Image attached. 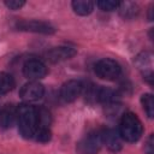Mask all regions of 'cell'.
<instances>
[{
    "mask_svg": "<svg viewBox=\"0 0 154 154\" xmlns=\"http://www.w3.org/2000/svg\"><path fill=\"white\" fill-rule=\"evenodd\" d=\"M119 14L124 18V19H132L135 18L140 8L135 2H130V1H124V2H119Z\"/></svg>",
    "mask_w": 154,
    "mask_h": 154,
    "instance_id": "cell-14",
    "label": "cell"
},
{
    "mask_svg": "<svg viewBox=\"0 0 154 154\" xmlns=\"http://www.w3.org/2000/svg\"><path fill=\"white\" fill-rule=\"evenodd\" d=\"M101 131H90L77 143V152L79 154H96L101 149Z\"/></svg>",
    "mask_w": 154,
    "mask_h": 154,
    "instance_id": "cell-4",
    "label": "cell"
},
{
    "mask_svg": "<svg viewBox=\"0 0 154 154\" xmlns=\"http://www.w3.org/2000/svg\"><path fill=\"white\" fill-rule=\"evenodd\" d=\"M36 111H37V129L38 128H49V125H51V114H49V112L45 107L36 108Z\"/></svg>",
    "mask_w": 154,
    "mask_h": 154,
    "instance_id": "cell-17",
    "label": "cell"
},
{
    "mask_svg": "<svg viewBox=\"0 0 154 154\" xmlns=\"http://www.w3.org/2000/svg\"><path fill=\"white\" fill-rule=\"evenodd\" d=\"M43 94H45V87L36 81L25 83L19 90V96L28 102L40 100L43 96Z\"/></svg>",
    "mask_w": 154,
    "mask_h": 154,
    "instance_id": "cell-8",
    "label": "cell"
},
{
    "mask_svg": "<svg viewBox=\"0 0 154 154\" xmlns=\"http://www.w3.org/2000/svg\"><path fill=\"white\" fill-rule=\"evenodd\" d=\"M17 123L18 130L24 138L35 136L37 129V111L34 106L23 103L17 107Z\"/></svg>",
    "mask_w": 154,
    "mask_h": 154,
    "instance_id": "cell-1",
    "label": "cell"
},
{
    "mask_svg": "<svg viewBox=\"0 0 154 154\" xmlns=\"http://www.w3.org/2000/svg\"><path fill=\"white\" fill-rule=\"evenodd\" d=\"M14 85H16V82L12 75L6 72H0V95L11 91L14 88Z\"/></svg>",
    "mask_w": 154,
    "mask_h": 154,
    "instance_id": "cell-16",
    "label": "cell"
},
{
    "mask_svg": "<svg viewBox=\"0 0 154 154\" xmlns=\"http://www.w3.org/2000/svg\"><path fill=\"white\" fill-rule=\"evenodd\" d=\"M141 102H142V106H143L147 116L149 118H153V116H154V99H153V95L152 94H143L142 97H141Z\"/></svg>",
    "mask_w": 154,
    "mask_h": 154,
    "instance_id": "cell-18",
    "label": "cell"
},
{
    "mask_svg": "<svg viewBox=\"0 0 154 154\" xmlns=\"http://www.w3.org/2000/svg\"><path fill=\"white\" fill-rule=\"evenodd\" d=\"M23 73L26 78L36 81L43 78L47 75V67L38 59H29L23 65Z\"/></svg>",
    "mask_w": 154,
    "mask_h": 154,
    "instance_id": "cell-6",
    "label": "cell"
},
{
    "mask_svg": "<svg viewBox=\"0 0 154 154\" xmlns=\"http://www.w3.org/2000/svg\"><path fill=\"white\" fill-rule=\"evenodd\" d=\"M120 65L113 59L103 58L95 64V73L102 79L114 81L120 76Z\"/></svg>",
    "mask_w": 154,
    "mask_h": 154,
    "instance_id": "cell-3",
    "label": "cell"
},
{
    "mask_svg": "<svg viewBox=\"0 0 154 154\" xmlns=\"http://www.w3.org/2000/svg\"><path fill=\"white\" fill-rule=\"evenodd\" d=\"M16 118H17V108H14L12 105H6L0 111V126L2 129L11 128Z\"/></svg>",
    "mask_w": 154,
    "mask_h": 154,
    "instance_id": "cell-13",
    "label": "cell"
},
{
    "mask_svg": "<svg viewBox=\"0 0 154 154\" xmlns=\"http://www.w3.org/2000/svg\"><path fill=\"white\" fill-rule=\"evenodd\" d=\"M76 53H77V51L72 47L59 46V47H54L51 51H48L47 58L52 63H58V61H63V60H67V59L72 58L73 55H76Z\"/></svg>",
    "mask_w": 154,
    "mask_h": 154,
    "instance_id": "cell-11",
    "label": "cell"
},
{
    "mask_svg": "<svg viewBox=\"0 0 154 154\" xmlns=\"http://www.w3.org/2000/svg\"><path fill=\"white\" fill-rule=\"evenodd\" d=\"M119 135L126 142H136L143 132V126L138 117L132 112H126L122 116L119 122Z\"/></svg>",
    "mask_w": 154,
    "mask_h": 154,
    "instance_id": "cell-2",
    "label": "cell"
},
{
    "mask_svg": "<svg viewBox=\"0 0 154 154\" xmlns=\"http://www.w3.org/2000/svg\"><path fill=\"white\" fill-rule=\"evenodd\" d=\"M118 100H119V94L116 90L111 88H106V87H99L96 89L95 101L111 106V105L118 103Z\"/></svg>",
    "mask_w": 154,
    "mask_h": 154,
    "instance_id": "cell-12",
    "label": "cell"
},
{
    "mask_svg": "<svg viewBox=\"0 0 154 154\" xmlns=\"http://www.w3.org/2000/svg\"><path fill=\"white\" fill-rule=\"evenodd\" d=\"M146 153L147 154H153L154 153V149H153V135L149 136L148 141H147V144H146V148H144Z\"/></svg>",
    "mask_w": 154,
    "mask_h": 154,
    "instance_id": "cell-22",
    "label": "cell"
},
{
    "mask_svg": "<svg viewBox=\"0 0 154 154\" xmlns=\"http://www.w3.org/2000/svg\"><path fill=\"white\" fill-rule=\"evenodd\" d=\"M135 64L137 69L141 71L143 78L147 79L149 84H152L153 82V55L152 53L149 52L140 53L135 59Z\"/></svg>",
    "mask_w": 154,
    "mask_h": 154,
    "instance_id": "cell-9",
    "label": "cell"
},
{
    "mask_svg": "<svg viewBox=\"0 0 154 154\" xmlns=\"http://www.w3.org/2000/svg\"><path fill=\"white\" fill-rule=\"evenodd\" d=\"M35 137L38 142H48L51 140V130L49 128H38L35 132Z\"/></svg>",
    "mask_w": 154,
    "mask_h": 154,
    "instance_id": "cell-20",
    "label": "cell"
},
{
    "mask_svg": "<svg viewBox=\"0 0 154 154\" xmlns=\"http://www.w3.org/2000/svg\"><path fill=\"white\" fill-rule=\"evenodd\" d=\"M24 1L23 0H6L5 5L10 8V10H19L22 6H24Z\"/></svg>",
    "mask_w": 154,
    "mask_h": 154,
    "instance_id": "cell-21",
    "label": "cell"
},
{
    "mask_svg": "<svg viewBox=\"0 0 154 154\" xmlns=\"http://www.w3.org/2000/svg\"><path fill=\"white\" fill-rule=\"evenodd\" d=\"M71 6L75 11V13L79 16H88L94 10V4L88 0H75L71 2Z\"/></svg>",
    "mask_w": 154,
    "mask_h": 154,
    "instance_id": "cell-15",
    "label": "cell"
},
{
    "mask_svg": "<svg viewBox=\"0 0 154 154\" xmlns=\"http://www.w3.org/2000/svg\"><path fill=\"white\" fill-rule=\"evenodd\" d=\"M96 5L99 6L100 10L109 12V11H113V10L118 8L119 2L118 1H113V0H100V1L96 2Z\"/></svg>",
    "mask_w": 154,
    "mask_h": 154,
    "instance_id": "cell-19",
    "label": "cell"
},
{
    "mask_svg": "<svg viewBox=\"0 0 154 154\" xmlns=\"http://www.w3.org/2000/svg\"><path fill=\"white\" fill-rule=\"evenodd\" d=\"M16 28L18 30H22V31H30V32L46 34V35L53 34L55 31V29L49 23H46V22H42V20H36V19H32V20H26V19L19 20L16 24Z\"/></svg>",
    "mask_w": 154,
    "mask_h": 154,
    "instance_id": "cell-5",
    "label": "cell"
},
{
    "mask_svg": "<svg viewBox=\"0 0 154 154\" xmlns=\"http://www.w3.org/2000/svg\"><path fill=\"white\" fill-rule=\"evenodd\" d=\"M102 144H105L109 150L118 152L122 149V137L118 131L114 129H106L101 131Z\"/></svg>",
    "mask_w": 154,
    "mask_h": 154,
    "instance_id": "cell-10",
    "label": "cell"
},
{
    "mask_svg": "<svg viewBox=\"0 0 154 154\" xmlns=\"http://www.w3.org/2000/svg\"><path fill=\"white\" fill-rule=\"evenodd\" d=\"M82 90H83V84L81 81L70 79L61 85L59 95L64 102H72L82 94Z\"/></svg>",
    "mask_w": 154,
    "mask_h": 154,
    "instance_id": "cell-7",
    "label": "cell"
}]
</instances>
